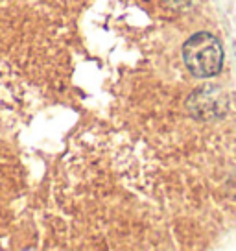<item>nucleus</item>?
<instances>
[{
	"label": "nucleus",
	"mask_w": 236,
	"mask_h": 251,
	"mask_svg": "<svg viewBox=\"0 0 236 251\" xmlns=\"http://www.w3.org/2000/svg\"><path fill=\"white\" fill-rule=\"evenodd\" d=\"M185 65L196 78H211L218 74L223 63V50L214 35L201 31L183 45Z\"/></svg>",
	"instance_id": "nucleus-1"
},
{
	"label": "nucleus",
	"mask_w": 236,
	"mask_h": 251,
	"mask_svg": "<svg viewBox=\"0 0 236 251\" xmlns=\"http://www.w3.org/2000/svg\"><path fill=\"white\" fill-rule=\"evenodd\" d=\"M190 109L196 113L197 117H214L216 111L223 113L225 111V98L218 94L214 87H205L194 93L190 98Z\"/></svg>",
	"instance_id": "nucleus-2"
}]
</instances>
